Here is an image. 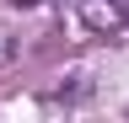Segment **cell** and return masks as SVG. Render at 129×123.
<instances>
[{"label":"cell","mask_w":129,"mask_h":123,"mask_svg":"<svg viewBox=\"0 0 129 123\" xmlns=\"http://www.w3.org/2000/svg\"><path fill=\"white\" fill-rule=\"evenodd\" d=\"M11 6H38V0H11Z\"/></svg>","instance_id":"cell-2"},{"label":"cell","mask_w":129,"mask_h":123,"mask_svg":"<svg viewBox=\"0 0 129 123\" xmlns=\"http://www.w3.org/2000/svg\"><path fill=\"white\" fill-rule=\"evenodd\" d=\"M81 22L91 32H118V27H129V0H86Z\"/></svg>","instance_id":"cell-1"}]
</instances>
